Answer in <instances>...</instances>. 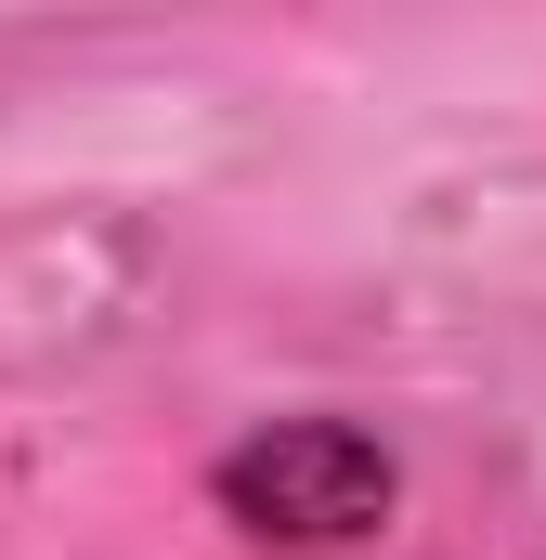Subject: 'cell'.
Returning <instances> with one entry per match:
<instances>
[{
  "instance_id": "6da1fadb",
  "label": "cell",
  "mask_w": 546,
  "mask_h": 560,
  "mask_svg": "<svg viewBox=\"0 0 546 560\" xmlns=\"http://www.w3.org/2000/svg\"><path fill=\"white\" fill-rule=\"evenodd\" d=\"M209 495H222L261 548H365V535L391 522L404 469L378 456V430H352V418H273V430H248V443L209 469Z\"/></svg>"
}]
</instances>
